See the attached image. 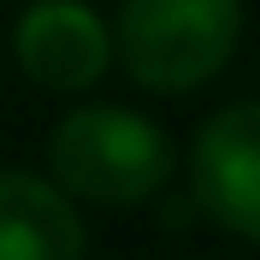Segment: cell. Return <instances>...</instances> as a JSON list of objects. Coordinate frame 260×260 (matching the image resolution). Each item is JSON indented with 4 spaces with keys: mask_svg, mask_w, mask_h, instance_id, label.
Wrapping results in <instances>:
<instances>
[{
    "mask_svg": "<svg viewBox=\"0 0 260 260\" xmlns=\"http://www.w3.org/2000/svg\"><path fill=\"white\" fill-rule=\"evenodd\" d=\"M172 172V136L130 107H71L48 136V183L89 207H142Z\"/></svg>",
    "mask_w": 260,
    "mask_h": 260,
    "instance_id": "6da1fadb",
    "label": "cell"
},
{
    "mask_svg": "<svg viewBox=\"0 0 260 260\" xmlns=\"http://www.w3.org/2000/svg\"><path fill=\"white\" fill-rule=\"evenodd\" d=\"M113 59L154 95H189L237 53L243 0H118Z\"/></svg>",
    "mask_w": 260,
    "mask_h": 260,
    "instance_id": "7a4b0ae2",
    "label": "cell"
},
{
    "mask_svg": "<svg viewBox=\"0 0 260 260\" xmlns=\"http://www.w3.org/2000/svg\"><path fill=\"white\" fill-rule=\"evenodd\" d=\"M195 207L219 231L260 243V101L219 107L189 142Z\"/></svg>",
    "mask_w": 260,
    "mask_h": 260,
    "instance_id": "3957f363",
    "label": "cell"
},
{
    "mask_svg": "<svg viewBox=\"0 0 260 260\" xmlns=\"http://www.w3.org/2000/svg\"><path fill=\"white\" fill-rule=\"evenodd\" d=\"M12 53L30 83L59 89V95H83L113 65V30L83 0H30L18 12Z\"/></svg>",
    "mask_w": 260,
    "mask_h": 260,
    "instance_id": "277c9868",
    "label": "cell"
},
{
    "mask_svg": "<svg viewBox=\"0 0 260 260\" xmlns=\"http://www.w3.org/2000/svg\"><path fill=\"white\" fill-rule=\"evenodd\" d=\"M89 231L77 201L42 172H0V260H83Z\"/></svg>",
    "mask_w": 260,
    "mask_h": 260,
    "instance_id": "5b68a950",
    "label": "cell"
}]
</instances>
